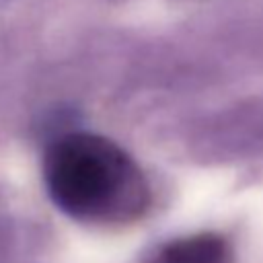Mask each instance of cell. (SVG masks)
I'll list each match as a JSON object with an SVG mask.
<instances>
[{
	"label": "cell",
	"instance_id": "7a4b0ae2",
	"mask_svg": "<svg viewBox=\"0 0 263 263\" xmlns=\"http://www.w3.org/2000/svg\"><path fill=\"white\" fill-rule=\"evenodd\" d=\"M150 263H232V249L224 236L201 232L171 240Z\"/></svg>",
	"mask_w": 263,
	"mask_h": 263
},
{
	"label": "cell",
	"instance_id": "6da1fadb",
	"mask_svg": "<svg viewBox=\"0 0 263 263\" xmlns=\"http://www.w3.org/2000/svg\"><path fill=\"white\" fill-rule=\"evenodd\" d=\"M43 179L55 208L92 226H125L150 208V185L140 164L113 140L74 132L45 152Z\"/></svg>",
	"mask_w": 263,
	"mask_h": 263
}]
</instances>
